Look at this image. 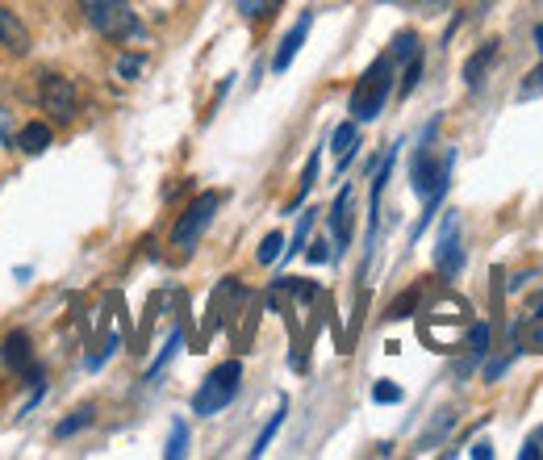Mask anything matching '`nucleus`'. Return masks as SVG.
<instances>
[{"label":"nucleus","mask_w":543,"mask_h":460,"mask_svg":"<svg viewBox=\"0 0 543 460\" xmlns=\"http://www.w3.org/2000/svg\"><path fill=\"white\" fill-rule=\"evenodd\" d=\"M393 72H397V63L393 55H376L368 63V72L356 80V88H351V101H347V113L356 122H372V118H381V109L389 101V92H393Z\"/></svg>","instance_id":"1"},{"label":"nucleus","mask_w":543,"mask_h":460,"mask_svg":"<svg viewBox=\"0 0 543 460\" xmlns=\"http://www.w3.org/2000/svg\"><path fill=\"white\" fill-rule=\"evenodd\" d=\"M435 126L439 122H431V130L422 134V147H418L414 164H410V184H414V193L422 201H443L447 197V184H452V164H456V151L435 155V147H431Z\"/></svg>","instance_id":"2"},{"label":"nucleus","mask_w":543,"mask_h":460,"mask_svg":"<svg viewBox=\"0 0 543 460\" xmlns=\"http://www.w3.org/2000/svg\"><path fill=\"white\" fill-rule=\"evenodd\" d=\"M84 21L97 30L105 42H126L138 38L143 26H138V13L130 9V0H76Z\"/></svg>","instance_id":"3"},{"label":"nucleus","mask_w":543,"mask_h":460,"mask_svg":"<svg viewBox=\"0 0 543 460\" xmlns=\"http://www.w3.org/2000/svg\"><path fill=\"white\" fill-rule=\"evenodd\" d=\"M239 381H243V364L239 360H226L218 364L214 373H209L197 394H193V414H201V419H214L218 410H226L234 402V394H239Z\"/></svg>","instance_id":"4"},{"label":"nucleus","mask_w":543,"mask_h":460,"mask_svg":"<svg viewBox=\"0 0 543 460\" xmlns=\"http://www.w3.org/2000/svg\"><path fill=\"white\" fill-rule=\"evenodd\" d=\"M218 210H222V193H214V189L201 193V197H197V201L188 205V210L176 218V226H172V247L188 256V251L197 247V239L205 235V226L214 222V214H218Z\"/></svg>","instance_id":"5"},{"label":"nucleus","mask_w":543,"mask_h":460,"mask_svg":"<svg viewBox=\"0 0 543 460\" xmlns=\"http://www.w3.org/2000/svg\"><path fill=\"white\" fill-rule=\"evenodd\" d=\"M38 105H42L46 118L59 122V126L76 122V113H80L76 84L67 80V76H59V72H46V76H42V84H38Z\"/></svg>","instance_id":"6"},{"label":"nucleus","mask_w":543,"mask_h":460,"mask_svg":"<svg viewBox=\"0 0 543 460\" xmlns=\"http://www.w3.org/2000/svg\"><path fill=\"white\" fill-rule=\"evenodd\" d=\"M464 264H468V256H464V243H460V218L447 214L439 247H435V268H439L443 281H456V276L464 272Z\"/></svg>","instance_id":"7"},{"label":"nucleus","mask_w":543,"mask_h":460,"mask_svg":"<svg viewBox=\"0 0 543 460\" xmlns=\"http://www.w3.org/2000/svg\"><path fill=\"white\" fill-rule=\"evenodd\" d=\"M0 356H5V364L13 368L17 377L42 381V368L34 364V348H30V335H26V331H9L5 343H0Z\"/></svg>","instance_id":"8"},{"label":"nucleus","mask_w":543,"mask_h":460,"mask_svg":"<svg viewBox=\"0 0 543 460\" xmlns=\"http://www.w3.org/2000/svg\"><path fill=\"white\" fill-rule=\"evenodd\" d=\"M351 201H356V193L339 189L335 205H330V243H335V256H343V251L351 247V226H356V218H351Z\"/></svg>","instance_id":"9"},{"label":"nucleus","mask_w":543,"mask_h":460,"mask_svg":"<svg viewBox=\"0 0 543 460\" xmlns=\"http://www.w3.org/2000/svg\"><path fill=\"white\" fill-rule=\"evenodd\" d=\"M0 46H5L9 55H17V59H26L34 51V38L26 30V21H21L9 5H0Z\"/></svg>","instance_id":"10"},{"label":"nucleus","mask_w":543,"mask_h":460,"mask_svg":"<svg viewBox=\"0 0 543 460\" xmlns=\"http://www.w3.org/2000/svg\"><path fill=\"white\" fill-rule=\"evenodd\" d=\"M310 26H314V9L310 13H301L297 17V26L280 38V46H276V59H272V72H289V63L297 59V51L305 46V38H310Z\"/></svg>","instance_id":"11"},{"label":"nucleus","mask_w":543,"mask_h":460,"mask_svg":"<svg viewBox=\"0 0 543 460\" xmlns=\"http://www.w3.org/2000/svg\"><path fill=\"white\" fill-rule=\"evenodd\" d=\"M330 151L339 155V172H347V164H351V159H356V151H360V122H356V118L335 126V134H330Z\"/></svg>","instance_id":"12"},{"label":"nucleus","mask_w":543,"mask_h":460,"mask_svg":"<svg viewBox=\"0 0 543 460\" xmlns=\"http://www.w3.org/2000/svg\"><path fill=\"white\" fill-rule=\"evenodd\" d=\"M493 63H498V38H493V42H481L477 51L464 59V84H468V88H481V80H485V72H489Z\"/></svg>","instance_id":"13"},{"label":"nucleus","mask_w":543,"mask_h":460,"mask_svg":"<svg viewBox=\"0 0 543 460\" xmlns=\"http://www.w3.org/2000/svg\"><path fill=\"white\" fill-rule=\"evenodd\" d=\"M51 143H55V130L46 126V122H26V126L17 130V147L26 151V155H42Z\"/></svg>","instance_id":"14"},{"label":"nucleus","mask_w":543,"mask_h":460,"mask_svg":"<svg viewBox=\"0 0 543 460\" xmlns=\"http://www.w3.org/2000/svg\"><path fill=\"white\" fill-rule=\"evenodd\" d=\"M452 427H456V410H452V406H443V410L435 414V423H431L427 431L418 435V448H422V452H427V448H435V444H439V440H443V435L452 431Z\"/></svg>","instance_id":"15"},{"label":"nucleus","mask_w":543,"mask_h":460,"mask_svg":"<svg viewBox=\"0 0 543 460\" xmlns=\"http://www.w3.org/2000/svg\"><path fill=\"white\" fill-rule=\"evenodd\" d=\"M92 419H97V406H92V402H84V406H76V410L67 414V419L55 427V435H59V440H67V435H76V431L92 427Z\"/></svg>","instance_id":"16"},{"label":"nucleus","mask_w":543,"mask_h":460,"mask_svg":"<svg viewBox=\"0 0 543 460\" xmlns=\"http://www.w3.org/2000/svg\"><path fill=\"white\" fill-rule=\"evenodd\" d=\"M285 410H289V402H285V398H280V406H276V414H272V419H268V427H264V431H259V440H255L251 456H264V452H268V444H272V435L280 431V423H285Z\"/></svg>","instance_id":"17"},{"label":"nucleus","mask_w":543,"mask_h":460,"mask_svg":"<svg viewBox=\"0 0 543 460\" xmlns=\"http://www.w3.org/2000/svg\"><path fill=\"white\" fill-rule=\"evenodd\" d=\"M234 9H239L247 21H268L280 9V0H234Z\"/></svg>","instance_id":"18"},{"label":"nucleus","mask_w":543,"mask_h":460,"mask_svg":"<svg viewBox=\"0 0 543 460\" xmlns=\"http://www.w3.org/2000/svg\"><path fill=\"white\" fill-rule=\"evenodd\" d=\"M280 256H285V235H280V230H272V235H264V243H259L255 260H259V264H276Z\"/></svg>","instance_id":"19"},{"label":"nucleus","mask_w":543,"mask_h":460,"mask_svg":"<svg viewBox=\"0 0 543 460\" xmlns=\"http://www.w3.org/2000/svg\"><path fill=\"white\" fill-rule=\"evenodd\" d=\"M389 55H393V63L414 59V55H418V34H414V30H401V34L393 38V46H389Z\"/></svg>","instance_id":"20"},{"label":"nucleus","mask_w":543,"mask_h":460,"mask_svg":"<svg viewBox=\"0 0 543 460\" xmlns=\"http://www.w3.org/2000/svg\"><path fill=\"white\" fill-rule=\"evenodd\" d=\"M314 180H318V151L310 155V164H305V172H301V189H297V197L289 201V214L297 210V205H301L305 197H310V189H314Z\"/></svg>","instance_id":"21"},{"label":"nucleus","mask_w":543,"mask_h":460,"mask_svg":"<svg viewBox=\"0 0 543 460\" xmlns=\"http://www.w3.org/2000/svg\"><path fill=\"white\" fill-rule=\"evenodd\" d=\"M468 352L477 360H485V352H489V327L485 322H468Z\"/></svg>","instance_id":"22"},{"label":"nucleus","mask_w":543,"mask_h":460,"mask_svg":"<svg viewBox=\"0 0 543 460\" xmlns=\"http://www.w3.org/2000/svg\"><path fill=\"white\" fill-rule=\"evenodd\" d=\"M176 348H180V331H172V339L163 343V352H159V356H155V364L147 368V381H155V377L163 373V368H168V360L176 356Z\"/></svg>","instance_id":"23"},{"label":"nucleus","mask_w":543,"mask_h":460,"mask_svg":"<svg viewBox=\"0 0 543 460\" xmlns=\"http://www.w3.org/2000/svg\"><path fill=\"white\" fill-rule=\"evenodd\" d=\"M418 80H422V51L414 59H406V72H401V97H410V92L418 88Z\"/></svg>","instance_id":"24"},{"label":"nucleus","mask_w":543,"mask_h":460,"mask_svg":"<svg viewBox=\"0 0 543 460\" xmlns=\"http://www.w3.org/2000/svg\"><path fill=\"white\" fill-rule=\"evenodd\" d=\"M184 452H188V427L176 419V423H172V440H168V448H163V456L176 460V456H184Z\"/></svg>","instance_id":"25"},{"label":"nucleus","mask_w":543,"mask_h":460,"mask_svg":"<svg viewBox=\"0 0 543 460\" xmlns=\"http://www.w3.org/2000/svg\"><path fill=\"white\" fill-rule=\"evenodd\" d=\"M143 55H117V63H113V72H117V80H134L138 72H143Z\"/></svg>","instance_id":"26"},{"label":"nucleus","mask_w":543,"mask_h":460,"mask_svg":"<svg viewBox=\"0 0 543 460\" xmlns=\"http://www.w3.org/2000/svg\"><path fill=\"white\" fill-rule=\"evenodd\" d=\"M535 97H543V63L535 67L523 84H518V101H535Z\"/></svg>","instance_id":"27"},{"label":"nucleus","mask_w":543,"mask_h":460,"mask_svg":"<svg viewBox=\"0 0 543 460\" xmlns=\"http://www.w3.org/2000/svg\"><path fill=\"white\" fill-rule=\"evenodd\" d=\"M310 226H314V214H301V222H297V230H293V247H285V256H297V251L310 243Z\"/></svg>","instance_id":"28"},{"label":"nucleus","mask_w":543,"mask_h":460,"mask_svg":"<svg viewBox=\"0 0 543 460\" xmlns=\"http://www.w3.org/2000/svg\"><path fill=\"white\" fill-rule=\"evenodd\" d=\"M372 402H401V385H393V381H376L372 385Z\"/></svg>","instance_id":"29"},{"label":"nucleus","mask_w":543,"mask_h":460,"mask_svg":"<svg viewBox=\"0 0 543 460\" xmlns=\"http://www.w3.org/2000/svg\"><path fill=\"white\" fill-rule=\"evenodd\" d=\"M305 256H310V264H326V260H335V251H330V243H326V239H314Z\"/></svg>","instance_id":"30"},{"label":"nucleus","mask_w":543,"mask_h":460,"mask_svg":"<svg viewBox=\"0 0 543 460\" xmlns=\"http://www.w3.org/2000/svg\"><path fill=\"white\" fill-rule=\"evenodd\" d=\"M510 360H514V352H510V356H498V360H489V364H485V381H489V385L498 381V377L506 373V368H510Z\"/></svg>","instance_id":"31"},{"label":"nucleus","mask_w":543,"mask_h":460,"mask_svg":"<svg viewBox=\"0 0 543 460\" xmlns=\"http://www.w3.org/2000/svg\"><path fill=\"white\" fill-rule=\"evenodd\" d=\"M414 302H418V289H410L406 297H397V302H393V310H389V318H406Z\"/></svg>","instance_id":"32"},{"label":"nucleus","mask_w":543,"mask_h":460,"mask_svg":"<svg viewBox=\"0 0 543 460\" xmlns=\"http://www.w3.org/2000/svg\"><path fill=\"white\" fill-rule=\"evenodd\" d=\"M0 143L17 147V134H13V126H9V109H0Z\"/></svg>","instance_id":"33"},{"label":"nucleus","mask_w":543,"mask_h":460,"mask_svg":"<svg viewBox=\"0 0 543 460\" xmlns=\"http://www.w3.org/2000/svg\"><path fill=\"white\" fill-rule=\"evenodd\" d=\"M468 456H472V460H489V456H493V444H489V440H477Z\"/></svg>","instance_id":"34"},{"label":"nucleus","mask_w":543,"mask_h":460,"mask_svg":"<svg viewBox=\"0 0 543 460\" xmlns=\"http://www.w3.org/2000/svg\"><path fill=\"white\" fill-rule=\"evenodd\" d=\"M539 456H543L539 440H527V444H523V452H518V460H539Z\"/></svg>","instance_id":"35"},{"label":"nucleus","mask_w":543,"mask_h":460,"mask_svg":"<svg viewBox=\"0 0 543 460\" xmlns=\"http://www.w3.org/2000/svg\"><path fill=\"white\" fill-rule=\"evenodd\" d=\"M535 322H539V327L531 331V348H535V352H543V318H535Z\"/></svg>","instance_id":"36"},{"label":"nucleus","mask_w":543,"mask_h":460,"mask_svg":"<svg viewBox=\"0 0 543 460\" xmlns=\"http://www.w3.org/2000/svg\"><path fill=\"white\" fill-rule=\"evenodd\" d=\"M531 38H535V46H539V55H543V26H535V34H531Z\"/></svg>","instance_id":"37"},{"label":"nucleus","mask_w":543,"mask_h":460,"mask_svg":"<svg viewBox=\"0 0 543 460\" xmlns=\"http://www.w3.org/2000/svg\"><path fill=\"white\" fill-rule=\"evenodd\" d=\"M535 318H543V297H535Z\"/></svg>","instance_id":"38"},{"label":"nucleus","mask_w":543,"mask_h":460,"mask_svg":"<svg viewBox=\"0 0 543 460\" xmlns=\"http://www.w3.org/2000/svg\"><path fill=\"white\" fill-rule=\"evenodd\" d=\"M535 440H539V448H543V427H539V431H535Z\"/></svg>","instance_id":"39"}]
</instances>
